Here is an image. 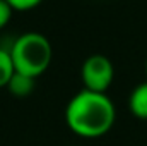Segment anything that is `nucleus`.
Instances as JSON below:
<instances>
[{"label": "nucleus", "instance_id": "39448f33", "mask_svg": "<svg viewBox=\"0 0 147 146\" xmlns=\"http://www.w3.org/2000/svg\"><path fill=\"white\" fill-rule=\"evenodd\" d=\"M7 89L17 98H26L34 89V77H29L21 72H14V76L10 77V81L7 84Z\"/></svg>", "mask_w": 147, "mask_h": 146}, {"label": "nucleus", "instance_id": "f03ea898", "mask_svg": "<svg viewBox=\"0 0 147 146\" xmlns=\"http://www.w3.org/2000/svg\"><path fill=\"white\" fill-rule=\"evenodd\" d=\"M16 72L34 77L45 72L51 64L53 50L50 40L36 31L24 33L17 38L9 50Z\"/></svg>", "mask_w": 147, "mask_h": 146}, {"label": "nucleus", "instance_id": "1a4fd4ad", "mask_svg": "<svg viewBox=\"0 0 147 146\" xmlns=\"http://www.w3.org/2000/svg\"><path fill=\"white\" fill-rule=\"evenodd\" d=\"M146 74H147V62H146Z\"/></svg>", "mask_w": 147, "mask_h": 146}, {"label": "nucleus", "instance_id": "6e6552de", "mask_svg": "<svg viewBox=\"0 0 147 146\" xmlns=\"http://www.w3.org/2000/svg\"><path fill=\"white\" fill-rule=\"evenodd\" d=\"M10 16H12V7L5 0H0V29L7 26V23L10 21Z\"/></svg>", "mask_w": 147, "mask_h": 146}, {"label": "nucleus", "instance_id": "9d476101", "mask_svg": "<svg viewBox=\"0 0 147 146\" xmlns=\"http://www.w3.org/2000/svg\"><path fill=\"white\" fill-rule=\"evenodd\" d=\"M70 146H75V145H70Z\"/></svg>", "mask_w": 147, "mask_h": 146}, {"label": "nucleus", "instance_id": "20e7f679", "mask_svg": "<svg viewBox=\"0 0 147 146\" xmlns=\"http://www.w3.org/2000/svg\"><path fill=\"white\" fill-rule=\"evenodd\" d=\"M128 108L134 117L147 120V81L135 86L128 98Z\"/></svg>", "mask_w": 147, "mask_h": 146}, {"label": "nucleus", "instance_id": "0eeeda50", "mask_svg": "<svg viewBox=\"0 0 147 146\" xmlns=\"http://www.w3.org/2000/svg\"><path fill=\"white\" fill-rule=\"evenodd\" d=\"M12 10H29V9H34L38 3H41V0H5Z\"/></svg>", "mask_w": 147, "mask_h": 146}, {"label": "nucleus", "instance_id": "423d86ee", "mask_svg": "<svg viewBox=\"0 0 147 146\" xmlns=\"http://www.w3.org/2000/svg\"><path fill=\"white\" fill-rule=\"evenodd\" d=\"M16 69L12 64V57L9 50H2L0 48V88H7L10 77L14 76Z\"/></svg>", "mask_w": 147, "mask_h": 146}, {"label": "nucleus", "instance_id": "7ed1b4c3", "mask_svg": "<svg viewBox=\"0 0 147 146\" xmlns=\"http://www.w3.org/2000/svg\"><path fill=\"white\" fill-rule=\"evenodd\" d=\"M80 77L84 83V89L106 93L115 77V67L108 57L101 53H94L84 60L80 67Z\"/></svg>", "mask_w": 147, "mask_h": 146}, {"label": "nucleus", "instance_id": "f257e3e1", "mask_svg": "<svg viewBox=\"0 0 147 146\" xmlns=\"http://www.w3.org/2000/svg\"><path fill=\"white\" fill-rule=\"evenodd\" d=\"M116 108L106 93L80 89L65 108V120L80 138H101L115 126Z\"/></svg>", "mask_w": 147, "mask_h": 146}]
</instances>
